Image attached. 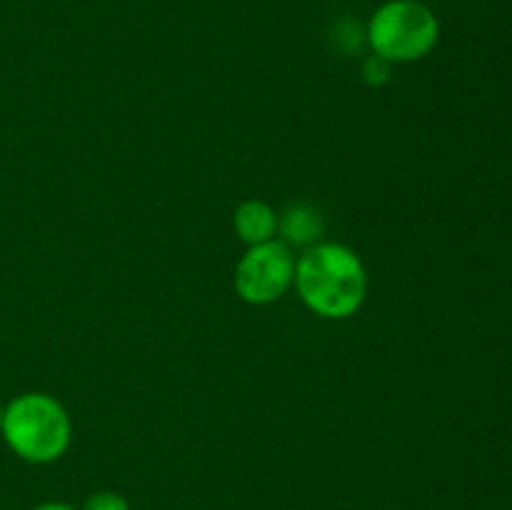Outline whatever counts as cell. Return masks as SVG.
<instances>
[{"mask_svg":"<svg viewBox=\"0 0 512 510\" xmlns=\"http://www.w3.org/2000/svg\"><path fill=\"white\" fill-rule=\"evenodd\" d=\"M3 433L10 448L30 463H50L70 443V420L48 395H20L3 413Z\"/></svg>","mask_w":512,"mask_h":510,"instance_id":"obj_2","label":"cell"},{"mask_svg":"<svg viewBox=\"0 0 512 510\" xmlns=\"http://www.w3.org/2000/svg\"><path fill=\"white\" fill-rule=\"evenodd\" d=\"M283 228L285 238L295 245H305L310 240H315L323 230V223H320V215L315 213L313 208H305V205H298V208H290L288 213L283 215Z\"/></svg>","mask_w":512,"mask_h":510,"instance_id":"obj_6","label":"cell"},{"mask_svg":"<svg viewBox=\"0 0 512 510\" xmlns=\"http://www.w3.org/2000/svg\"><path fill=\"white\" fill-rule=\"evenodd\" d=\"M235 228H238L240 238L248 240L250 245H260L268 243L270 235L278 228V220H275L270 205L260 203V200H248L235 213Z\"/></svg>","mask_w":512,"mask_h":510,"instance_id":"obj_5","label":"cell"},{"mask_svg":"<svg viewBox=\"0 0 512 510\" xmlns=\"http://www.w3.org/2000/svg\"><path fill=\"white\" fill-rule=\"evenodd\" d=\"M370 45L383 60H418L438 40V18L415 0H390L373 15L368 28Z\"/></svg>","mask_w":512,"mask_h":510,"instance_id":"obj_3","label":"cell"},{"mask_svg":"<svg viewBox=\"0 0 512 510\" xmlns=\"http://www.w3.org/2000/svg\"><path fill=\"white\" fill-rule=\"evenodd\" d=\"M35 510H75V508H70V505H65V503H45Z\"/></svg>","mask_w":512,"mask_h":510,"instance_id":"obj_8","label":"cell"},{"mask_svg":"<svg viewBox=\"0 0 512 510\" xmlns=\"http://www.w3.org/2000/svg\"><path fill=\"white\" fill-rule=\"evenodd\" d=\"M83 510H130L128 500L118 493H98L88 498Z\"/></svg>","mask_w":512,"mask_h":510,"instance_id":"obj_7","label":"cell"},{"mask_svg":"<svg viewBox=\"0 0 512 510\" xmlns=\"http://www.w3.org/2000/svg\"><path fill=\"white\" fill-rule=\"evenodd\" d=\"M0 428H3V410H0Z\"/></svg>","mask_w":512,"mask_h":510,"instance_id":"obj_9","label":"cell"},{"mask_svg":"<svg viewBox=\"0 0 512 510\" xmlns=\"http://www.w3.org/2000/svg\"><path fill=\"white\" fill-rule=\"evenodd\" d=\"M295 275L288 245L278 240L253 245L235 270V288L248 303L263 305L280 298Z\"/></svg>","mask_w":512,"mask_h":510,"instance_id":"obj_4","label":"cell"},{"mask_svg":"<svg viewBox=\"0 0 512 510\" xmlns=\"http://www.w3.org/2000/svg\"><path fill=\"white\" fill-rule=\"evenodd\" d=\"M295 285L305 305L323 318H348L363 305L365 270L358 255L338 243L310 248L295 265Z\"/></svg>","mask_w":512,"mask_h":510,"instance_id":"obj_1","label":"cell"}]
</instances>
